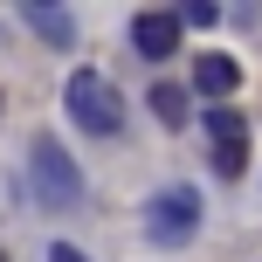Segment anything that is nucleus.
<instances>
[{"label": "nucleus", "mask_w": 262, "mask_h": 262, "mask_svg": "<svg viewBox=\"0 0 262 262\" xmlns=\"http://www.w3.org/2000/svg\"><path fill=\"white\" fill-rule=\"evenodd\" d=\"M152 111H159L166 131H180L186 118H193V90H186V83H152Z\"/></svg>", "instance_id": "obj_7"}, {"label": "nucleus", "mask_w": 262, "mask_h": 262, "mask_svg": "<svg viewBox=\"0 0 262 262\" xmlns=\"http://www.w3.org/2000/svg\"><path fill=\"white\" fill-rule=\"evenodd\" d=\"M207 138H214V172H221V180H242V172H249V118L228 111V104H214L207 111Z\"/></svg>", "instance_id": "obj_4"}, {"label": "nucleus", "mask_w": 262, "mask_h": 262, "mask_svg": "<svg viewBox=\"0 0 262 262\" xmlns=\"http://www.w3.org/2000/svg\"><path fill=\"white\" fill-rule=\"evenodd\" d=\"M214 21H221L214 0H186V7H180V28H214Z\"/></svg>", "instance_id": "obj_9"}, {"label": "nucleus", "mask_w": 262, "mask_h": 262, "mask_svg": "<svg viewBox=\"0 0 262 262\" xmlns=\"http://www.w3.org/2000/svg\"><path fill=\"white\" fill-rule=\"evenodd\" d=\"M21 14H28V28H35L41 41H55V49L76 41V21H69V14H55V7H21Z\"/></svg>", "instance_id": "obj_8"}, {"label": "nucleus", "mask_w": 262, "mask_h": 262, "mask_svg": "<svg viewBox=\"0 0 262 262\" xmlns=\"http://www.w3.org/2000/svg\"><path fill=\"white\" fill-rule=\"evenodd\" d=\"M193 90L200 97H214V104H228V97H235L242 90V62H235V55H193Z\"/></svg>", "instance_id": "obj_6"}, {"label": "nucleus", "mask_w": 262, "mask_h": 262, "mask_svg": "<svg viewBox=\"0 0 262 262\" xmlns=\"http://www.w3.org/2000/svg\"><path fill=\"white\" fill-rule=\"evenodd\" d=\"M35 193H41V207H76L83 200V172L55 138H35Z\"/></svg>", "instance_id": "obj_3"}, {"label": "nucleus", "mask_w": 262, "mask_h": 262, "mask_svg": "<svg viewBox=\"0 0 262 262\" xmlns=\"http://www.w3.org/2000/svg\"><path fill=\"white\" fill-rule=\"evenodd\" d=\"M131 49H138L145 62L180 55V14H172V7H145L138 21H131Z\"/></svg>", "instance_id": "obj_5"}, {"label": "nucleus", "mask_w": 262, "mask_h": 262, "mask_svg": "<svg viewBox=\"0 0 262 262\" xmlns=\"http://www.w3.org/2000/svg\"><path fill=\"white\" fill-rule=\"evenodd\" d=\"M69 118H76L90 138H111V131L124 124V97L111 76H97V69H69Z\"/></svg>", "instance_id": "obj_1"}, {"label": "nucleus", "mask_w": 262, "mask_h": 262, "mask_svg": "<svg viewBox=\"0 0 262 262\" xmlns=\"http://www.w3.org/2000/svg\"><path fill=\"white\" fill-rule=\"evenodd\" d=\"M49 262H90V255H83V249H69V242H55V249H49Z\"/></svg>", "instance_id": "obj_10"}, {"label": "nucleus", "mask_w": 262, "mask_h": 262, "mask_svg": "<svg viewBox=\"0 0 262 262\" xmlns=\"http://www.w3.org/2000/svg\"><path fill=\"white\" fill-rule=\"evenodd\" d=\"M0 262H7V255H0Z\"/></svg>", "instance_id": "obj_11"}, {"label": "nucleus", "mask_w": 262, "mask_h": 262, "mask_svg": "<svg viewBox=\"0 0 262 262\" xmlns=\"http://www.w3.org/2000/svg\"><path fill=\"white\" fill-rule=\"evenodd\" d=\"M200 228V193L193 186H159L152 207H145V235L159 242V249H186Z\"/></svg>", "instance_id": "obj_2"}]
</instances>
